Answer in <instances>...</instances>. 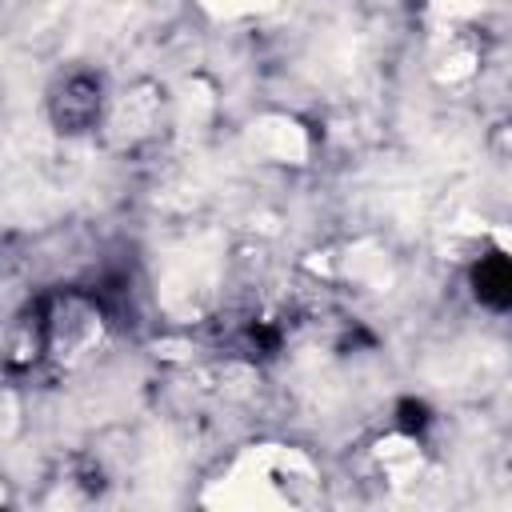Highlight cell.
<instances>
[{
    "label": "cell",
    "mask_w": 512,
    "mask_h": 512,
    "mask_svg": "<svg viewBox=\"0 0 512 512\" xmlns=\"http://www.w3.org/2000/svg\"><path fill=\"white\" fill-rule=\"evenodd\" d=\"M476 292L488 300V304H500L508 308L512 304V260L508 256H492L476 268Z\"/></svg>",
    "instance_id": "cell-1"
}]
</instances>
